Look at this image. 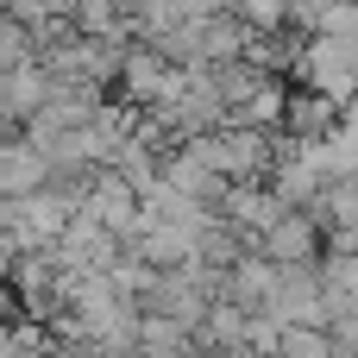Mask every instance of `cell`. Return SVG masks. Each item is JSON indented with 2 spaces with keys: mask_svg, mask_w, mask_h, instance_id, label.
Segmentation results:
<instances>
[{
  "mask_svg": "<svg viewBox=\"0 0 358 358\" xmlns=\"http://www.w3.org/2000/svg\"><path fill=\"white\" fill-rule=\"evenodd\" d=\"M182 76H189V69H176L164 50H151V44H126V50H120V69H113V94L132 101V107H151V101L176 94Z\"/></svg>",
  "mask_w": 358,
  "mask_h": 358,
  "instance_id": "obj_1",
  "label": "cell"
},
{
  "mask_svg": "<svg viewBox=\"0 0 358 358\" xmlns=\"http://www.w3.org/2000/svg\"><path fill=\"white\" fill-rule=\"evenodd\" d=\"M214 138H220L227 182H264L271 164H277V145H283L277 126H214Z\"/></svg>",
  "mask_w": 358,
  "mask_h": 358,
  "instance_id": "obj_2",
  "label": "cell"
},
{
  "mask_svg": "<svg viewBox=\"0 0 358 358\" xmlns=\"http://www.w3.org/2000/svg\"><path fill=\"white\" fill-rule=\"evenodd\" d=\"M340 120H346V107H340L334 94H321V88H308V82H289V88H283V120H277L283 138L321 145V138H334Z\"/></svg>",
  "mask_w": 358,
  "mask_h": 358,
  "instance_id": "obj_3",
  "label": "cell"
},
{
  "mask_svg": "<svg viewBox=\"0 0 358 358\" xmlns=\"http://www.w3.org/2000/svg\"><path fill=\"white\" fill-rule=\"evenodd\" d=\"M283 327L289 321H308V327H321L327 321V308H321V258H308V264H277V283H271V302H264Z\"/></svg>",
  "mask_w": 358,
  "mask_h": 358,
  "instance_id": "obj_4",
  "label": "cell"
},
{
  "mask_svg": "<svg viewBox=\"0 0 358 358\" xmlns=\"http://www.w3.org/2000/svg\"><path fill=\"white\" fill-rule=\"evenodd\" d=\"M82 208H88V214H94L120 245L138 233V189H132L113 164H101V170H94V182H88V195H82Z\"/></svg>",
  "mask_w": 358,
  "mask_h": 358,
  "instance_id": "obj_5",
  "label": "cell"
},
{
  "mask_svg": "<svg viewBox=\"0 0 358 358\" xmlns=\"http://www.w3.org/2000/svg\"><path fill=\"white\" fill-rule=\"evenodd\" d=\"M252 252H264L271 264H308V258H321V227H315L308 208H283V214L258 233Z\"/></svg>",
  "mask_w": 358,
  "mask_h": 358,
  "instance_id": "obj_6",
  "label": "cell"
},
{
  "mask_svg": "<svg viewBox=\"0 0 358 358\" xmlns=\"http://www.w3.org/2000/svg\"><path fill=\"white\" fill-rule=\"evenodd\" d=\"M271 283H277V264L264 258V252H239L227 271H220V296L233 302V308H264L271 302Z\"/></svg>",
  "mask_w": 358,
  "mask_h": 358,
  "instance_id": "obj_7",
  "label": "cell"
},
{
  "mask_svg": "<svg viewBox=\"0 0 358 358\" xmlns=\"http://www.w3.org/2000/svg\"><path fill=\"white\" fill-rule=\"evenodd\" d=\"M157 182H170V189H182L189 201H201V208H214L220 201V189H227V176L214 170V164H201L195 151H164V164H157Z\"/></svg>",
  "mask_w": 358,
  "mask_h": 358,
  "instance_id": "obj_8",
  "label": "cell"
},
{
  "mask_svg": "<svg viewBox=\"0 0 358 358\" xmlns=\"http://www.w3.org/2000/svg\"><path fill=\"white\" fill-rule=\"evenodd\" d=\"M13 201H19V233H25V245H50V239L63 233L69 208H76V201H63L57 189H31V195H13Z\"/></svg>",
  "mask_w": 358,
  "mask_h": 358,
  "instance_id": "obj_9",
  "label": "cell"
},
{
  "mask_svg": "<svg viewBox=\"0 0 358 358\" xmlns=\"http://www.w3.org/2000/svg\"><path fill=\"white\" fill-rule=\"evenodd\" d=\"M44 94H50V82H44L38 57H19V63H6V69H0V113L25 120V113H38V107H44Z\"/></svg>",
  "mask_w": 358,
  "mask_h": 358,
  "instance_id": "obj_10",
  "label": "cell"
},
{
  "mask_svg": "<svg viewBox=\"0 0 358 358\" xmlns=\"http://www.w3.org/2000/svg\"><path fill=\"white\" fill-rule=\"evenodd\" d=\"M201 76H208V88L220 94V107H245V101L271 82V69H258L252 57H220V63H208Z\"/></svg>",
  "mask_w": 358,
  "mask_h": 358,
  "instance_id": "obj_11",
  "label": "cell"
},
{
  "mask_svg": "<svg viewBox=\"0 0 358 358\" xmlns=\"http://www.w3.org/2000/svg\"><path fill=\"white\" fill-rule=\"evenodd\" d=\"M44 189V157L25 138H0V195H31Z\"/></svg>",
  "mask_w": 358,
  "mask_h": 358,
  "instance_id": "obj_12",
  "label": "cell"
},
{
  "mask_svg": "<svg viewBox=\"0 0 358 358\" xmlns=\"http://www.w3.org/2000/svg\"><path fill=\"white\" fill-rule=\"evenodd\" d=\"M63 13H69V25H76L82 38H120V44H132V38H126V19H120L113 0H69Z\"/></svg>",
  "mask_w": 358,
  "mask_h": 358,
  "instance_id": "obj_13",
  "label": "cell"
},
{
  "mask_svg": "<svg viewBox=\"0 0 358 358\" xmlns=\"http://www.w3.org/2000/svg\"><path fill=\"white\" fill-rule=\"evenodd\" d=\"M277 358H334V346H327V334H321V327L289 321V327L277 334Z\"/></svg>",
  "mask_w": 358,
  "mask_h": 358,
  "instance_id": "obj_14",
  "label": "cell"
},
{
  "mask_svg": "<svg viewBox=\"0 0 358 358\" xmlns=\"http://www.w3.org/2000/svg\"><path fill=\"white\" fill-rule=\"evenodd\" d=\"M245 31H283L289 25V0H233Z\"/></svg>",
  "mask_w": 358,
  "mask_h": 358,
  "instance_id": "obj_15",
  "label": "cell"
},
{
  "mask_svg": "<svg viewBox=\"0 0 358 358\" xmlns=\"http://www.w3.org/2000/svg\"><path fill=\"white\" fill-rule=\"evenodd\" d=\"M315 31H321V38H358V0H334Z\"/></svg>",
  "mask_w": 358,
  "mask_h": 358,
  "instance_id": "obj_16",
  "label": "cell"
},
{
  "mask_svg": "<svg viewBox=\"0 0 358 358\" xmlns=\"http://www.w3.org/2000/svg\"><path fill=\"white\" fill-rule=\"evenodd\" d=\"M334 358H358V352H334Z\"/></svg>",
  "mask_w": 358,
  "mask_h": 358,
  "instance_id": "obj_17",
  "label": "cell"
}]
</instances>
